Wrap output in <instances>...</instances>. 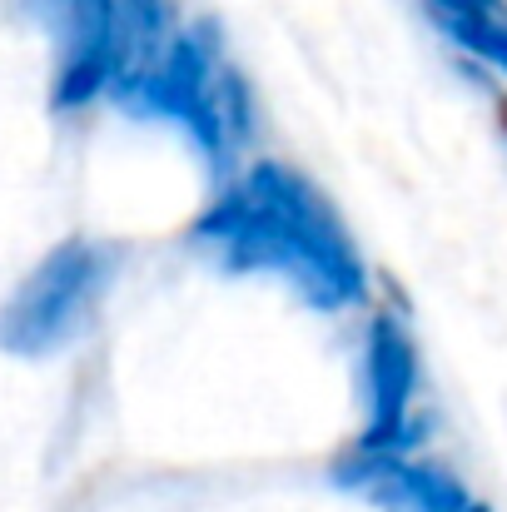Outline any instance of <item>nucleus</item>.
Instances as JSON below:
<instances>
[{"instance_id": "obj_1", "label": "nucleus", "mask_w": 507, "mask_h": 512, "mask_svg": "<svg viewBox=\"0 0 507 512\" xmlns=\"http://www.w3.org/2000/svg\"><path fill=\"white\" fill-rule=\"evenodd\" d=\"M194 244L219 254L229 269L284 274L314 309L363 299L358 249L348 244L329 199L279 160H259L239 184H229L194 219Z\"/></svg>"}, {"instance_id": "obj_3", "label": "nucleus", "mask_w": 507, "mask_h": 512, "mask_svg": "<svg viewBox=\"0 0 507 512\" xmlns=\"http://www.w3.org/2000/svg\"><path fill=\"white\" fill-rule=\"evenodd\" d=\"M130 110L169 120L174 130H184L194 140V150H204L209 170H229V120H224V75L214 80V40L204 30H174L165 55L125 90Z\"/></svg>"}, {"instance_id": "obj_4", "label": "nucleus", "mask_w": 507, "mask_h": 512, "mask_svg": "<svg viewBox=\"0 0 507 512\" xmlns=\"http://www.w3.org/2000/svg\"><path fill=\"white\" fill-rule=\"evenodd\" d=\"M40 5L60 35L55 110H80V105L110 95L120 0H40Z\"/></svg>"}, {"instance_id": "obj_2", "label": "nucleus", "mask_w": 507, "mask_h": 512, "mask_svg": "<svg viewBox=\"0 0 507 512\" xmlns=\"http://www.w3.org/2000/svg\"><path fill=\"white\" fill-rule=\"evenodd\" d=\"M105 279H110V259L100 244H90V239L55 244L30 269V279L10 294V304L0 309V348L20 353V358L55 353L80 329V319L100 299Z\"/></svg>"}, {"instance_id": "obj_6", "label": "nucleus", "mask_w": 507, "mask_h": 512, "mask_svg": "<svg viewBox=\"0 0 507 512\" xmlns=\"http://www.w3.org/2000/svg\"><path fill=\"white\" fill-rule=\"evenodd\" d=\"M169 40H174V0H120L115 80H110L115 100H125V90L165 55Z\"/></svg>"}, {"instance_id": "obj_5", "label": "nucleus", "mask_w": 507, "mask_h": 512, "mask_svg": "<svg viewBox=\"0 0 507 512\" xmlns=\"http://www.w3.org/2000/svg\"><path fill=\"white\" fill-rule=\"evenodd\" d=\"M368 383H373V428L363 448H383L398 438V418H403L408 383H413V348L393 319H373L368 329Z\"/></svg>"}, {"instance_id": "obj_7", "label": "nucleus", "mask_w": 507, "mask_h": 512, "mask_svg": "<svg viewBox=\"0 0 507 512\" xmlns=\"http://www.w3.org/2000/svg\"><path fill=\"white\" fill-rule=\"evenodd\" d=\"M503 125H507V105H503Z\"/></svg>"}]
</instances>
